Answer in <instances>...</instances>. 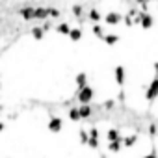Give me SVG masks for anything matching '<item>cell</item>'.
Masks as SVG:
<instances>
[{
    "instance_id": "obj_1",
    "label": "cell",
    "mask_w": 158,
    "mask_h": 158,
    "mask_svg": "<svg viewBox=\"0 0 158 158\" xmlns=\"http://www.w3.org/2000/svg\"><path fill=\"white\" fill-rule=\"evenodd\" d=\"M93 97V89L91 88H82L80 91H78V101H82V102H89Z\"/></svg>"
},
{
    "instance_id": "obj_2",
    "label": "cell",
    "mask_w": 158,
    "mask_h": 158,
    "mask_svg": "<svg viewBox=\"0 0 158 158\" xmlns=\"http://www.w3.org/2000/svg\"><path fill=\"white\" fill-rule=\"evenodd\" d=\"M139 23H141V26H143V28H151L154 21H152V17H151L149 13H145V11H143V13H139Z\"/></svg>"
},
{
    "instance_id": "obj_3",
    "label": "cell",
    "mask_w": 158,
    "mask_h": 158,
    "mask_svg": "<svg viewBox=\"0 0 158 158\" xmlns=\"http://www.w3.org/2000/svg\"><path fill=\"white\" fill-rule=\"evenodd\" d=\"M104 21H106V24H119L121 23V15L119 13H106Z\"/></svg>"
},
{
    "instance_id": "obj_4",
    "label": "cell",
    "mask_w": 158,
    "mask_h": 158,
    "mask_svg": "<svg viewBox=\"0 0 158 158\" xmlns=\"http://www.w3.org/2000/svg\"><path fill=\"white\" fill-rule=\"evenodd\" d=\"M158 95V80H152L151 82V88H149V91H147V97L149 99H154Z\"/></svg>"
},
{
    "instance_id": "obj_5",
    "label": "cell",
    "mask_w": 158,
    "mask_h": 158,
    "mask_svg": "<svg viewBox=\"0 0 158 158\" xmlns=\"http://www.w3.org/2000/svg\"><path fill=\"white\" fill-rule=\"evenodd\" d=\"M48 128H50V130H54V132H58V130L61 128V119H58V117H54V119L50 121V125H48Z\"/></svg>"
},
{
    "instance_id": "obj_6",
    "label": "cell",
    "mask_w": 158,
    "mask_h": 158,
    "mask_svg": "<svg viewBox=\"0 0 158 158\" xmlns=\"http://www.w3.org/2000/svg\"><path fill=\"white\" fill-rule=\"evenodd\" d=\"M115 80H117L119 84L125 82V69H123V67H117V69H115Z\"/></svg>"
},
{
    "instance_id": "obj_7",
    "label": "cell",
    "mask_w": 158,
    "mask_h": 158,
    "mask_svg": "<svg viewBox=\"0 0 158 158\" xmlns=\"http://www.w3.org/2000/svg\"><path fill=\"white\" fill-rule=\"evenodd\" d=\"M102 41H106L108 45H115V43L119 41V37H117V35H106V34H104V37H102Z\"/></svg>"
},
{
    "instance_id": "obj_8",
    "label": "cell",
    "mask_w": 158,
    "mask_h": 158,
    "mask_svg": "<svg viewBox=\"0 0 158 158\" xmlns=\"http://www.w3.org/2000/svg\"><path fill=\"white\" fill-rule=\"evenodd\" d=\"M67 35H69V37H71L73 41H78V39L82 37V32H80V30H71V32H69Z\"/></svg>"
},
{
    "instance_id": "obj_9",
    "label": "cell",
    "mask_w": 158,
    "mask_h": 158,
    "mask_svg": "<svg viewBox=\"0 0 158 158\" xmlns=\"http://www.w3.org/2000/svg\"><path fill=\"white\" fill-rule=\"evenodd\" d=\"M56 30H58L60 34H69V32H71V28H69V24H65V23H61V24H58V26H56Z\"/></svg>"
},
{
    "instance_id": "obj_10",
    "label": "cell",
    "mask_w": 158,
    "mask_h": 158,
    "mask_svg": "<svg viewBox=\"0 0 158 158\" xmlns=\"http://www.w3.org/2000/svg\"><path fill=\"white\" fill-rule=\"evenodd\" d=\"M91 30H93V34H95V35H97V37H101V39H102V37H104V32H102V28H101V26H99V24H95V26H93V28H91Z\"/></svg>"
},
{
    "instance_id": "obj_11",
    "label": "cell",
    "mask_w": 158,
    "mask_h": 158,
    "mask_svg": "<svg viewBox=\"0 0 158 158\" xmlns=\"http://www.w3.org/2000/svg\"><path fill=\"white\" fill-rule=\"evenodd\" d=\"M43 32H45L43 26H41V28H34V30H32V35H34L35 39H41V37H43Z\"/></svg>"
},
{
    "instance_id": "obj_12",
    "label": "cell",
    "mask_w": 158,
    "mask_h": 158,
    "mask_svg": "<svg viewBox=\"0 0 158 158\" xmlns=\"http://www.w3.org/2000/svg\"><path fill=\"white\" fill-rule=\"evenodd\" d=\"M89 19H93L95 23H99V21H101V13H99L97 10H91V11H89Z\"/></svg>"
},
{
    "instance_id": "obj_13",
    "label": "cell",
    "mask_w": 158,
    "mask_h": 158,
    "mask_svg": "<svg viewBox=\"0 0 158 158\" xmlns=\"http://www.w3.org/2000/svg\"><path fill=\"white\" fill-rule=\"evenodd\" d=\"M76 82H78V86H80V88H84L86 86V74H78L76 76Z\"/></svg>"
},
{
    "instance_id": "obj_14",
    "label": "cell",
    "mask_w": 158,
    "mask_h": 158,
    "mask_svg": "<svg viewBox=\"0 0 158 158\" xmlns=\"http://www.w3.org/2000/svg\"><path fill=\"white\" fill-rule=\"evenodd\" d=\"M78 112H80V117H88V115H89V114H91V112H89V108H88V106H82V108H80V110H78Z\"/></svg>"
},
{
    "instance_id": "obj_15",
    "label": "cell",
    "mask_w": 158,
    "mask_h": 158,
    "mask_svg": "<svg viewBox=\"0 0 158 158\" xmlns=\"http://www.w3.org/2000/svg\"><path fill=\"white\" fill-rule=\"evenodd\" d=\"M108 138H110V139H117V138H119V136H117V130H110Z\"/></svg>"
},
{
    "instance_id": "obj_16",
    "label": "cell",
    "mask_w": 158,
    "mask_h": 158,
    "mask_svg": "<svg viewBox=\"0 0 158 158\" xmlns=\"http://www.w3.org/2000/svg\"><path fill=\"white\" fill-rule=\"evenodd\" d=\"M73 13H74V15H82V8L74 6V8H73Z\"/></svg>"
},
{
    "instance_id": "obj_17",
    "label": "cell",
    "mask_w": 158,
    "mask_h": 158,
    "mask_svg": "<svg viewBox=\"0 0 158 158\" xmlns=\"http://www.w3.org/2000/svg\"><path fill=\"white\" fill-rule=\"evenodd\" d=\"M145 158H154V156H145Z\"/></svg>"
}]
</instances>
